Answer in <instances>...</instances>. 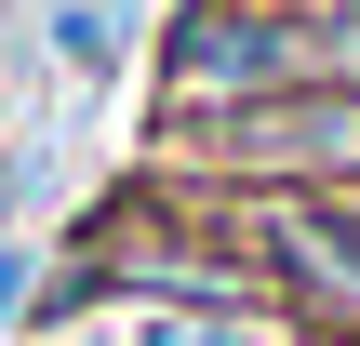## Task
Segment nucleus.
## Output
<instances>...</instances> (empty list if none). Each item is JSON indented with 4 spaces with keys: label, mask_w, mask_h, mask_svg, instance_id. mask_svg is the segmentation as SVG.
<instances>
[{
    "label": "nucleus",
    "mask_w": 360,
    "mask_h": 346,
    "mask_svg": "<svg viewBox=\"0 0 360 346\" xmlns=\"http://www.w3.org/2000/svg\"><path fill=\"white\" fill-rule=\"evenodd\" d=\"M147 160L227 200H360V93H254L200 133H160Z\"/></svg>",
    "instance_id": "f257e3e1"
},
{
    "label": "nucleus",
    "mask_w": 360,
    "mask_h": 346,
    "mask_svg": "<svg viewBox=\"0 0 360 346\" xmlns=\"http://www.w3.org/2000/svg\"><path fill=\"white\" fill-rule=\"evenodd\" d=\"M254 93H294V53H281V0H174L147 27V147L160 133H200Z\"/></svg>",
    "instance_id": "f03ea898"
},
{
    "label": "nucleus",
    "mask_w": 360,
    "mask_h": 346,
    "mask_svg": "<svg viewBox=\"0 0 360 346\" xmlns=\"http://www.w3.org/2000/svg\"><path fill=\"white\" fill-rule=\"evenodd\" d=\"M240 253L307 346H360V200H240Z\"/></svg>",
    "instance_id": "7ed1b4c3"
},
{
    "label": "nucleus",
    "mask_w": 360,
    "mask_h": 346,
    "mask_svg": "<svg viewBox=\"0 0 360 346\" xmlns=\"http://www.w3.org/2000/svg\"><path fill=\"white\" fill-rule=\"evenodd\" d=\"M94 346H307V333L281 307H134V293H107Z\"/></svg>",
    "instance_id": "20e7f679"
},
{
    "label": "nucleus",
    "mask_w": 360,
    "mask_h": 346,
    "mask_svg": "<svg viewBox=\"0 0 360 346\" xmlns=\"http://www.w3.org/2000/svg\"><path fill=\"white\" fill-rule=\"evenodd\" d=\"M27 13H40V53H53L67 93H107V80L134 67V40H147L134 0H27Z\"/></svg>",
    "instance_id": "39448f33"
},
{
    "label": "nucleus",
    "mask_w": 360,
    "mask_h": 346,
    "mask_svg": "<svg viewBox=\"0 0 360 346\" xmlns=\"http://www.w3.org/2000/svg\"><path fill=\"white\" fill-rule=\"evenodd\" d=\"M40 280H53V227H0V333H27Z\"/></svg>",
    "instance_id": "423d86ee"
}]
</instances>
